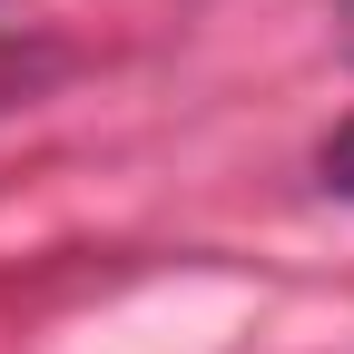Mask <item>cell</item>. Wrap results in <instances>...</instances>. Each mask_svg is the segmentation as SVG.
I'll return each mask as SVG.
<instances>
[{"label": "cell", "instance_id": "2", "mask_svg": "<svg viewBox=\"0 0 354 354\" xmlns=\"http://www.w3.org/2000/svg\"><path fill=\"white\" fill-rule=\"evenodd\" d=\"M344 39H354V0H344Z\"/></svg>", "mask_w": 354, "mask_h": 354}, {"label": "cell", "instance_id": "1", "mask_svg": "<svg viewBox=\"0 0 354 354\" xmlns=\"http://www.w3.org/2000/svg\"><path fill=\"white\" fill-rule=\"evenodd\" d=\"M315 167H325V187H335V197H354V118H344L335 138L315 148Z\"/></svg>", "mask_w": 354, "mask_h": 354}]
</instances>
